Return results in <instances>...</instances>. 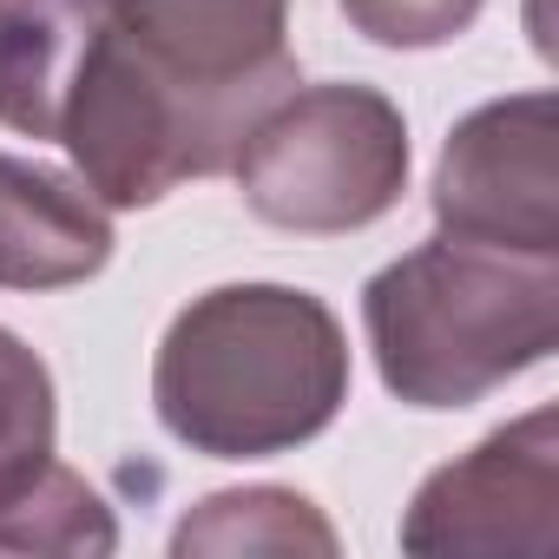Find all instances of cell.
<instances>
[{
  "label": "cell",
  "mask_w": 559,
  "mask_h": 559,
  "mask_svg": "<svg viewBox=\"0 0 559 559\" xmlns=\"http://www.w3.org/2000/svg\"><path fill=\"white\" fill-rule=\"evenodd\" d=\"M250 217L304 237H336L389 217L408 191V119L362 80L290 86L230 158Z\"/></svg>",
  "instance_id": "obj_4"
},
{
  "label": "cell",
  "mask_w": 559,
  "mask_h": 559,
  "mask_svg": "<svg viewBox=\"0 0 559 559\" xmlns=\"http://www.w3.org/2000/svg\"><path fill=\"white\" fill-rule=\"evenodd\" d=\"M171 552H336V526L290 487H237L185 513Z\"/></svg>",
  "instance_id": "obj_10"
},
{
  "label": "cell",
  "mask_w": 559,
  "mask_h": 559,
  "mask_svg": "<svg viewBox=\"0 0 559 559\" xmlns=\"http://www.w3.org/2000/svg\"><path fill=\"white\" fill-rule=\"evenodd\" d=\"M106 0H0V126L60 139V106Z\"/></svg>",
  "instance_id": "obj_8"
},
{
  "label": "cell",
  "mask_w": 559,
  "mask_h": 559,
  "mask_svg": "<svg viewBox=\"0 0 559 559\" xmlns=\"http://www.w3.org/2000/svg\"><path fill=\"white\" fill-rule=\"evenodd\" d=\"M441 237L559 257V106L552 93H513L467 112L435 165Z\"/></svg>",
  "instance_id": "obj_5"
},
{
  "label": "cell",
  "mask_w": 559,
  "mask_h": 559,
  "mask_svg": "<svg viewBox=\"0 0 559 559\" xmlns=\"http://www.w3.org/2000/svg\"><path fill=\"white\" fill-rule=\"evenodd\" d=\"M382 389L408 408H467L559 343V257L428 237L362 290Z\"/></svg>",
  "instance_id": "obj_3"
},
{
  "label": "cell",
  "mask_w": 559,
  "mask_h": 559,
  "mask_svg": "<svg viewBox=\"0 0 559 559\" xmlns=\"http://www.w3.org/2000/svg\"><path fill=\"white\" fill-rule=\"evenodd\" d=\"M408 552H533L559 546V415L533 408L474 454L421 480L402 520Z\"/></svg>",
  "instance_id": "obj_6"
},
{
  "label": "cell",
  "mask_w": 559,
  "mask_h": 559,
  "mask_svg": "<svg viewBox=\"0 0 559 559\" xmlns=\"http://www.w3.org/2000/svg\"><path fill=\"white\" fill-rule=\"evenodd\" d=\"M112 263V211L67 171L0 152V290H67Z\"/></svg>",
  "instance_id": "obj_7"
},
{
  "label": "cell",
  "mask_w": 559,
  "mask_h": 559,
  "mask_svg": "<svg viewBox=\"0 0 559 559\" xmlns=\"http://www.w3.org/2000/svg\"><path fill=\"white\" fill-rule=\"evenodd\" d=\"M112 546H119L112 507L67 461L47 454L40 467H27L21 480L0 487V552H67V559H86V552H112Z\"/></svg>",
  "instance_id": "obj_9"
},
{
  "label": "cell",
  "mask_w": 559,
  "mask_h": 559,
  "mask_svg": "<svg viewBox=\"0 0 559 559\" xmlns=\"http://www.w3.org/2000/svg\"><path fill=\"white\" fill-rule=\"evenodd\" d=\"M349 402L336 310L290 284L191 297L152 362V408L171 441L211 461H263L317 441Z\"/></svg>",
  "instance_id": "obj_2"
},
{
  "label": "cell",
  "mask_w": 559,
  "mask_h": 559,
  "mask_svg": "<svg viewBox=\"0 0 559 559\" xmlns=\"http://www.w3.org/2000/svg\"><path fill=\"white\" fill-rule=\"evenodd\" d=\"M290 86V0H106L53 145L106 211H139L224 171Z\"/></svg>",
  "instance_id": "obj_1"
},
{
  "label": "cell",
  "mask_w": 559,
  "mask_h": 559,
  "mask_svg": "<svg viewBox=\"0 0 559 559\" xmlns=\"http://www.w3.org/2000/svg\"><path fill=\"white\" fill-rule=\"evenodd\" d=\"M349 14V27L376 47H395V53H428V47H448L461 40L487 0H336Z\"/></svg>",
  "instance_id": "obj_12"
},
{
  "label": "cell",
  "mask_w": 559,
  "mask_h": 559,
  "mask_svg": "<svg viewBox=\"0 0 559 559\" xmlns=\"http://www.w3.org/2000/svg\"><path fill=\"white\" fill-rule=\"evenodd\" d=\"M53 402L60 395H53L47 362L14 330H0V487L21 480L27 467H40L53 454V435H60Z\"/></svg>",
  "instance_id": "obj_11"
}]
</instances>
